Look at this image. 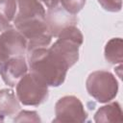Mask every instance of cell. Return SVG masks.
<instances>
[{
	"label": "cell",
	"instance_id": "cell-1",
	"mask_svg": "<svg viewBox=\"0 0 123 123\" xmlns=\"http://www.w3.org/2000/svg\"><path fill=\"white\" fill-rule=\"evenodd\" d=\"M30 72L39 77L48 86H61L70 68L67 62L50 47L37 48L28 52Z\"/></svg>",
	"mask_w": 123,
	"mask_h": 123
},
{
	"label": "cell",
	"instance_id": "cell-2",
	"mask_svg": "<svg viewBox=\"0 0 123 123\" xmlns=\"http://www.w3.org/2000/svg\"><path fill=\"white\" fill-rule=\"evenodd\" d=\"M15 95L24 106H38L48 98V86L33 72H27L16 84Z\"/></svg>",
	"mask_w": 123,
	"mask_h": 123
},
{
	"label": "cell",
	"instance_id": "cell-3",
	"mask_svg": "<svg viewBox=\"0 0 123 123\" xmlns=\"http://www.w3.org/2000/svg\"><path fill=\"white\" fill-rule=\"evenodd\" d=\"M88 94L99 103H108L115 98L118 92V83L113 74L105 70L90 73L86 81Z\"/></svg>",
	"mask_w": 123,
	"mask_h": 123
},
{
	"label": "cell",
	"instance_id": "cell-4",
	"mask_svg": "<svg viewBox=\"0 0 123 123\" xmlns=\"http://www.w3.org/2000/svg\"><path fill=\"white\" fill-rule=\"evenodd\" d=\"M55 115L53 122H85L87 113L81 100L73 95L60 98L55 105Z\"/></svg>",
	"mask_w": 123,
	"mask_h": 123
},
{
	"label": "cell",
	"instance_id": "cell-5",
	"mask_svg": "<svg viewBox=\"0 0 123 123\" xmlns=\"http://www.w3.org/2000/svg\"><path fill=\"white\" fill-rule=\"evenodd\" d=\"M27 72L28 64L24 57H10L0 62V76L9 86H15Z\"/></svg>",
	"mask_w": 123,
	"mask_h": 123
},
{
	"label": "cell",
	"instance_id": "cell-6",
	"mask_svg": "<svg viewBox=\"0 0 123 123\" xmlns=\"http://www.w3.org/2000/svg\"><path fill=\"white\" fill-rule=\"evenodd\" d=\"M45 20L48 26V30L51 36L54 37H57L63 28L70 25H76L78 22L77 16L66 12L62 6L48 9Z\"/></svg>",
	"mask_w": 123,
	"mask_h": 123
},
{
	"label": "cell",
	"instance_id": "cell-7",
	"mask_svg": "<svg viewBox=\"0 0 123 123\" xmlns=\"http://www.w3.org/2000/svg\"><path fill=\"white\" fill-rule=\"evenodd\" d=\"M0 42L7 50L10 57H23L27 52V39L12 26L0 34Z\"/></svg>",
	"mask_w": 123,
	"mask_h": 123
},
{
	"label": "cell",
	"instance_id": "cell-8",
	"mask_svg": "<svg viewBox=\"0 0 123 123\" xmlns=\"http://www.w3.org/2000/svg\"><path fill=\"white\" fill-rule=\"evenodd\" d=\"M17 12L12 22L32 18H45L46 11L39 0H16Z\"/></svg>",
	"mask_w": 123,
	"mask_h": 123
},
{
	"label": "cell",
	"instance_id": "cell-9",
	"mask_svg": "<svg viewBox=\"0 0 123 123\" xmlns=\"http://www.w3.org/2000/svg\"><path fill=\"white\" fill-rule=\"evenodd\" d=\"M123 120L122 110L118 102H111L101 107L94 114L95 122H120Z\"/></svg>",
	"mask_w": 123,
	"mask_h": 123
},
{
	"label": "cell",
	"instance_id": "cell-10",
	"mask_svg": "<svg viewBox=\"0 0 123 123\" xmlns=\"http://www.w3.org/2000/svg\"><path fill=\"white\" fill-rule=\"evenodd\" d=\"M20 109L19 101L12 89L3 88L0 90V113L4 116L13 115Z\"/></svg>",
	"mask_w": 123,
	"mask_h": 123
},
{
	"label": "cell",
	"instance_id": "cell-11",
	"mask_svg": "<svg viewBox=\"0 0 123 123\" xmlns=\"http://www.w3.org/2000/svg\"><path fill=\"white\" fill-rule=\"evenodd\" d=\"M105 59L111 64H119L123 62V40L121 37L110 39L104 50Z\"/></svg>",
	"mask_w": 123,
	"mask_h": 123
},
{
	"label": "cell",
	"instance_id": "cell-12",
	"mask_svg": "<svg viewBox=\"0 0 123 123\" xmlns=\"http://www.w3.org/2000/svg\"><path fill=\"white\" fill-rule=\"evenodd\" d=\"M17 12L16 0H0V13L10 22L13 20Z\"/></svg>",
	"mask_w": 123,
	"mask_h": 123
},
{
	"label": "cell",
	"instance_id": "cell-13",
	"mask_svg": "<svg viewBox=\"0 0 123 123\" xmlns=\"http://www.w3.org/2000/svg\"><path fill=\"white\" fill-rule=\"evenodd\" d=\"M86 0H60L61 6L69 13L77 14L85 6Z\"/></svg>",
	"mask_w": 123,
	"mask_h": 123
},
{
	"label": "cell",
	"instance_id": "cell-14",
	"mask_svg": "<svg viewBox=\"0 0 123 123\" xmlns=\"http://www.w3.org/2000/svg\"><path fill=\"white\" fill-rule=\"evenodd\" d=\"M40 118L37 111H21L14 118V122H39Z\"/></svg>",
	"mask_w": 123,
	"mask_h": 123
},
{
	"label": "cell",
	"instance_id": "cell-15",
	"mask_svg": "<svg viewBox=\"0 0 123 123\" xmlns=\"http://www.w3.org/2000/svg\"><path fill=\"white\" fill-rule=\"evenodd\" d=\"M98 3L104 10L111 12H117L122 8V0H98Z\"/></svg>",
	"mask_w": 123,
	"mask_h": 123
},
{
	"label": "cell",
	"instance_id": "cell-16",
	"mask_svg": "<svg viewBox=\"0 0 123 123\" xmlns=\"http://www.w3.org/2000/svg\"><path fill=\"white\" fill-rule=\"evenodd\" d=\"M10 26H11L10 21L0 13V34H2V33H3L6 29H8Z\"/></svg>",
	"mask_w": 123,
	"mask_h": 123
},
{
	"label": "cell",
	"instance_id": "cell-17",
	"mask_svg": "<svg viewBox=\"0 0 123 123\" xmlns=\"http://www.w3.org/2000/svg\"><path fill=\"white\" fill-rule=\"evenodd\" d=\"M41 3H43L48 9H53L60 4V0H39Z\"/></svg>",
	"mask_w": 123,
	"mask_h": 123
},
{
	"label": "cell",
	"instance_id": "cell-18",
	"mask_svg": "<svg viewBox=\"0 0 123 123\" xmlns=\"http://www.w3.org/2000/svg\"><path fill=\"white\" fill-rule=\"evenodd\" d=\"M9 58H10V56H9L7 50L5 49V47L0 42V62L5 61V60H7V59H9Z\"/></svg>",
	"mask_w": 123,
	"mask_h": 123
},
{
	"label": "cell",
	"instance_id": "cell-19",
	"mask_svg": "<svg viewBox=\"0 0 123 123\" xmlns=\"http://www.w3.org/2000/svg\"><path fill=\"white\" fill-rule=\"evenodd\" d=\"M115 71H117L118 73H117V75H118V77L119 78H121V76H122V74H121V71H122V63H119V65L115 68Z\"/></svg>",
	"mask_w": 123,
	"mask_h": 123
}]
</instances>
